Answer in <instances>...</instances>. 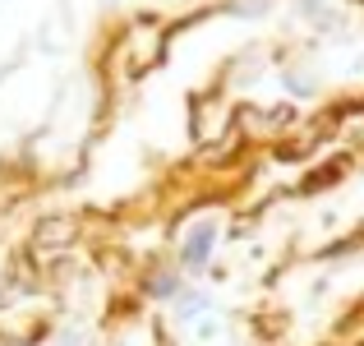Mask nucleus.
Segmentation results:
<instances>
[{
  "label": "nucleus",
  "instance_id": "f257e3e1",
  "mask_svg": "<svg viewBox=\"0 0 364 346\" xmlns=\"http://www.w3.org/2000/svg\"><path fill=\"white\" fill-rule=\"evenodd\" d=\"M213 245H217V222H198L185 236V263L189 268H203L208 254H213Z\"/></svg>",
  "mask_w": 364,
  "mask_h": 346
}]
</instances>
